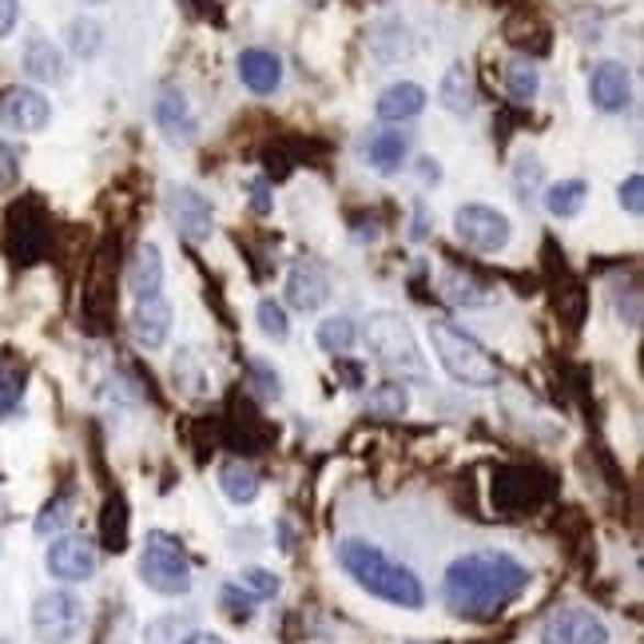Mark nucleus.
Instances as JSON below:
<instances>
[{
  "label": "nucleus",
  "mask_w": 644,
  "mask_h": 644,
  "mask_svg": "<svg viewBox=\"0 0 644 644\" xmlns=\"http://www.w3.org/2000/svg\"><path fill=\"white\" fill-rule=\"evenodd\" d=\"M44 565H48V573H53L56 581L76 585V581H88V577H92L96 565H100V553H96V545L88 537L64 533V537H56L53 545H48Z\"/></svg>",
  "instance_id": "nucleus-10"
},
{
  "label": "nucleus",
  "mask_w": 644,
  "mask_h": 644,
  "mask_svg": "<svg viewBox=\"0 0 644 644\" xmlns=\"http://www.w3.org/2000/svg\"><path fill=\"white\" fill-rule=\"evenodd\" d=\"M219 489H223V498L231 506H251V501L259 498V474L243 462H227V466L219 469Z\"/></svg>",
  "instance_id": "nucleus-23"
},
{
  "label": "nucleus",
  "mask_w": 644,
  "mask_h": 644,
  "mask_svg": "<svg viewBox=\"0 0 644 644\" xmlns=\"http://www.w3.org/2000/svg\"><path fill=\"white\" fill-rule=\"evenodd\" d=\"M167 211H171V223L184 240L191 243H203L211 240V231H215V215H211V203L199 196L196 188H171L167 191Z\"/></svg>",
  "instance_id": "nucleus-11"
},
{
  "label": "nucleus",
  "mask_w": 644,
  "mask_h": 644,
  "mask_svg": "<svg viewBox=\"0 0 644 644\" xmlns=\"http://www.w3.org/2000/svg\"><path fill=\"white\" fill-rule=\"evenodd\" d=\"M442 295H446L454 307H466V311H478V307H489V302L498 299L489 287H481L478 279H469L462 270H446V275H442Z\"/></svg>",
  "instance_id": "nucleus-24"
},
{
  "label": "nucleus",
  "mask_w": 644,
  "mask_h": 644,
  "mask_svg": "<svg viewBox=\"0 0 644 644\" xmlns=\"http://www.w3.org/2000/svg\"><path fill=\"white\" fill-rule=\"evenodd\" d=\"M68 48H73L80 60H92V56L104 48V29L96 21H88V16H76V21L68 24Z\"/></svg>",
  "instance_id": "nucleus-30"
},
{
  "label": "nucleus",
  "mask_w": 644,
  "mask_h": 644,
  "mask_svg": "<svg viewBox=\"0 0 644 644\" xmlns=\"http://www.w3.org/2000/svg\"><path fill=\"white\" fill-rule=\"evenodd\" d=\"M184 644H227L219 633H188L184 636Z\"/></svg>",
  "instance_id": "nucleus-44"
},
{
  "label": "nucleus",
  "mask_w": 644,
  "mask_h": 644,
  "mask_svg": "<svg viewBox=\"0 0 644 644\" xmlns=\"http://www.w3.org/2000/svg\"><path fill=\"white\" fill-rule=\"evenodd\" d=\"M156 127L171 140V144H191L199 132V120L191 112V104L184 100V92H159L156 100Z\"/></svg>",
  "instance_id": "nucleus-15"
},
{
  "label": "nucleus",
  "mask_w": 644,
  "mask_h": 644,
  "mask_svg": "<svg viewBox=\"0 0 644 644\" xmlns=\"http://www.w3.org/2000/svg\"><path fill=\"white\" fill-rule=\"evenodd\" d=\"M506 36H510V44H518V48H530V53H545V48H549V29H545V24L510 21V24H506Z\"/></svg>",
  "instance_id": "nucleus-32"
},
{
  "label": "nucleus",
  "mask_w": 644,
  "mask_h": 644,
  "mask_svg": "<svg viewBox=\"0 0 644 644\" xmlns=\"http://www.w3.org/2000/svg\"><path fill=\"white\" fill-rule=\"evenodd\" d=\"M406 152H410V140L402 132H375L370 144H366V159H370L378 176H395L398 167H402Z\"/></svg>",
  "instance_id": "nucleus-21"
},
{
  "label": "nucleus",
  "mask_w": 644,
  "mask_h": 644,
  "mask_svg": "<svg viewBox=\"0 0 644 644\" xmlns=\"http://www.w3.org/2000/svg\"><path fill=\"white\" fill-rule=\"evenodd\" d=\"M370 53L382 64H398L414 53V41H410V32H406L402 21H382L370 32Z\"/></svg>",
  "instance_id": "nucleus-22"
},
{
  "label": "nucleus",
  "mask_w": 644,
  "mask_h": 644,
  "mask_svg": "<svg viewBox=\"0 0 644 644\" xmlns=\"http://www.w3.org/2000/svg\"><path fill=\"white\" fill-rule=\"evenodd\" d=\"M437 96H442V104L457 115H466L469 108H474V80H469L466 64H449L442 84H437Z\"/></svg>",
  "instance_id": "nucleus-25"
},
{
  "label": "nucleus",
  "mask_w": 644,
  "mask_h": 644,
  "mask_svg": "<svg viewBox=\"0 0 644 644\" xmlns=\"http://www.w3.org/2000/svg\"><path fill=\"white\" fill-rule=\"evenodd\" d=\"M454 231L457 240L466 243V247L481 251V255H493V251L510 247V219L501 215L498 208H486V203H466V208H457L454 215Z\"/></svg>",
  "instance_id": "nucleus-7"
},
{
  "label": "nucleus",
  "mask_w": 644,
  "mask_h": 644,
  "mask_svg": "<svg viewBox=\"0 0 644 644\" xmlns=\"http://www.w3.org/2000/svg\"><path fill=\"white\" fill-rule=\"evenodd\" d=\"M48 247V219L36 199H24L9 211V251L16 263H36Z\"/></svg>",
  "instance_id": "nucleus-9"
},
{
  "label": "nucleus",
  "mask_w": 644,
  "mask_h": 644,
  "mask_svg": "<svg viewBox=\"0 0 644 644\" xmlns=\"http://www.w3.org/2000/svg\"><path fill=\"white\" fill-rule=\"evenodd\" d=\"M629 92H633V84H629V68L621 60H601L592 68L589 100L601 112H624L629 108Z\"/></svg>",
  "instance_id": "nucleus-13"
},
{
  "label": "nucleus",
  "mask_w": 644,
  "mask_h": 644,
  "mask_svg": "<svg viewBox=\"0 0 644 644\" xmlns=\"http://www.w3.org/2000/svg\"><path fill=\"white\" fill-rule=\"evenodd\" d=\"M259 331L267 334V338H275V343H287V334H291V322H287V311H282L275 299H263L259 302Z\"/></svg>",
  "instance_id": "nucleus-34"
},
{
  "label": "nucleus",
  "mask_w": 644,
  "mask_h": 644,
  "mask_svg": "<svg viewBox=\"0 0 644 644\" xmlns=\"http://www.w3.org/2000/svg\"><path fill=\"white\" fill-rule=\"evenodd\" d=\"M176 378H179V386L188 382L191 395H203V386H208V378H203V370H199L196 351H179V358H176Z\"/></svg>",
  "instance_id": "nucleus-37"
},
{
  "label": "nucleus",
  "mask_w": 644,
  "mask_h": 644,
  "mask_svg": "<svg viewBox=\"0 0 644 644\" xmlns=\"http://www.w3.org/2000/svg\"><path fill=\"white\" fill-rule=\"evenodd\" d=\"M88 4H104V0H88Z\"/></svg>",
  "instance_id": "nucleus-47"
},
{
  "label": "nucleus",
  "mask_w": 644,
  "mask_h": 644,
  "mask_svg": "<svg viewBox=\"0 0 644 644\" xmlns=\"http://www.w3.org/2000/svg\"><path fill=\"white\" fill-rule=\"evenodd\" d=\"M88 624V609L73 592H44L41 601L32 604V633L44 644H73Z\"/></svg>",
  "instance_id": "nucleus-6"
},
{
  "label": "nucleus",
  "mask_w": 644,
  "mask_h": 644,
  "mask_svg": "<svg viewBox=\"0 0 644 644\" xmlns=\"http://www.w3.org/2000/svg\"><path fill=\"white\" fill-rule=\"evenodd\" d=\"M240 589H247L255 601H270L275 592L282 589V581L275 577L270 569H259V565H251V569L240 573Z\"/></svg>",
  "instance_id": "nucleus-33"
},
{
  "label": "nucleus",
  "mask_w": 644,
  "mask_h": 644,
  "mask_svg": "<svg viewBox=\"0 0 644 644\" xmlns=\"http://www.w3.org/2000/svg\"><path fill=\"white\" fill-rule=\"evenodd\" d=\"M16 176H21V167H16V147L0 140V188H12Z\"/></svg>",
  "instance_id": "nucleus-41"
},
{
  "label": "nucleus",
  "mask_w": 644,
  "mask_h": 644,
  "mask_svg": "<svg viewBox=\"0 0 644 644\" xmlns=\"http://www.w3.org/2000/svg\"><path fill=\"white\" fill-rule=\"evenodd\" d=\"M251 208L259 211V215H267V211H270V199H267V184H255V188H251Z\"/></svg>",
  "instance_id": "nucleus-43"
},
{
  "label": "nucleus",
  "mask_w": 644,
  "mask_h": 644,
  "mask_svg": "<svg viewBox=\"0 0 644 644\" xmlns=\"http://www.w3.org/2000/svg\"><path fill=\"white\" fill-rule=\"evenodd\" d=\"M240 80L255 96H270L282 84V60L267 48H247L240 53Z\"/></svg>",
  "instance_id": "nucleus-18"
},
{
  "label": "nucleus",
  "mask_w": 644,
  "mask_h": 644,
  "mask_svg": "<svg viewBox=\"0 0 644 644\" xmlns=\"http://www.w3.org/2000/svg\"><path fill=\"white\" fill-rule=\"evenodd\" d=\"M140 581L159 597H184L191 589V562L171 533H147V545L140 553Z\"/></svg>",
  "instance_id": "nucleus-4"
},
{
  "label": "nucleus",
  "mask_w": 644,
  "mask_h": 644,
  "mask_svg": "<svg viewBox=\"0 0 644 644\" xmlns=\"http://www.w3.org/2000/svg\"><path fill=\"white\" fill-rule=\"evenodd\" d=\"M319 346L326 354H351L354 338H358V331H354V319H346V314H334V319H322L319 322Z\"/></svg>",
  "instance_id": "nucleus-28"
},
{
  "label": "nucleus",
  "mask_w": 644,
  "mask_h": 644,
  "mask_svg": "<svg viewBox=\"0 0 644 644\" xmlns=\"http://www.w3.org/2000/svg\"><path fill=\"white\" fill-rule=\"evenodd\" d=\"M132 331H135V343L147 346V351H156V346L167 343V334H171V307H167L164 295L135 302Z\"/></svg>",
  "instance_id": "nucleus-16"
},
{
  "label": "nucleus",
  "mask_w": 644,
  "mask_h": 644,
  "mask_svg": "<svg viewBox=\"0 0 644 644\" xmlns=\"http://www.w3.org/2000/svg\"><path fill=\"white\" fill-rule=\"evenodd\" d=\"M16 16H21L16 0H0V41H4V36L16 29Z\"/></svg>",
  "instance_id": "nucleus-42"
},
{
  "label": "nucleus",
  "mask_w": 644,
  "mask_h": 644,
  "mask_svg": "<svg viewBox=\"0 0 644 644\" xmlns=\"http://www.w3.org/2000/svg\"><path fill=\"white\" fill-rule=\"evenodd\" d=\"M100 541H104V549H112V553L127 549V506H124V498H108L104 518H100Z\"/></svg>",
  "instance_id": "nucleus-27"
},
{
  "label": "nucleus",
  "mask_w": 644,
  "mask_h": 644,
  "mask_svg": "<svg viewBox=\"0 0 644 644\" xmlns=\"http://www.w3.org/2000/svg\"><path fill=\"white\" fill-rule=\"evenodd\" d=\"M506 88H510V96L518 104H530L541 88V76H537V68H533V60H513L510 68H506Z\"/></svg>",
  "instance_id": "nucleus-31"
},
{
  "label": "nucleus",
  "mask_w": 644,
  "mask_h": 644,
  "mask_svg": "<svg viewBox=\"0 0 644 644\" xmlns=\"http://www.w3.org/2000/svg\"><path fill=\"white\" fill-rule=\"evenodd\" d=\"M422 108H426V88H422V84L402 80V84H390V88L378 96L375 112H378V120H386V124H402V120H414Z\"/></svg>",
  "instance_id": "nucleus-17"
},
{
  "label": "nucleus",
  "mask_w": 644,
  "mask_h": 644,
  "mask_svg": "<svg viewBox=\"0 0 644 644\" xmlns=\"http://www.w3.org/2000/svg\"><path fill=\"white\" fill-rule=\"evenodd\" d=\"M430 343H434L442 370H446L454 382L474 386V390H489V386L501 382V370H498V363H493V354H489L469 331H462L457 322H449V319L430 322Z\"/></svg>",
  "instance_id": "nucleus-3"
},
{
  "label": "nucleus",
  "mask_w": 644,
  "mask_h": 644,
  "mask_svg": "<svg viewBox=\"0 0 644 644\" xmlns=\"http://www.w3.org/2000/svg\"><path fill=\"white\" fill-rule=\"evenodd\" d=\"M406 406H410V395H406V386H398V382H382L366 395V410L375 418H402Z\"/></svg>",
  "instance_id": "nucleus-29"
},
{
  "label": "nucleus",
  "mask_w": 644,
  "mask_h": 644,
  "mask_svg": "<svg viewBox=\"0 0 644 644\" xmlns=\"http://www.w3.org/2000/svg\"><path fill=\"white\" fill-rule=\"evenodd\" d=\"M541 644H609V624L592 613V609L565 604V609H553L545 617Z\"/></svg>",
  "instance_id": "nucleus-8"
},
{
  "label": "nucleus",
  "mask_w": 644,
  "mask_h": 644,
  "mask_svg": "<svg viewBox=\"0 0 644 644\" xmlns=\"http://www.w3.org/2000/svg\"><path fill=\"white\" fill-rule=\"evenodd\" d=\"M366 346H370L386 366L422 375V351H418V338L402 314H390V311L370 314V319H366Z\"/></svg>",
  "instance_id": "nucleus-5"
},
{
  "label": "nucleus",
  "mask_w": 644,
  "mask_h": 644,
  "mask_svg": "<svg viewBox=\"0 0 644 644\" xmlns=\"http://www.w3.org/2000/svg\"><path fill=\"white\" fill-rule=\"evenodd\" d=\"M0 120L12 132H44L53 120V104L36 88H9L0 96Z\"/></svg>",
  "instance_id": "nucleus-12"
},
{
  "label": "nucleus",
  "mask_w": 644,
  "mask_h": 644,
  "mask_svg": "<svg viewBox=\"0 0 644 644\" xmlns=\"http://www.w3.org/2000/svg\"><path fill=\"white\" fill-rule=\"evenodd\" d=\"M219 604H223L235 621H247V617L255 613V597H235V585H227V589L219 592Z\"/></svg>",
  "instance_id": "nucleus-39"
},
{
  "label": "nucleus",
  "mask_w": 644,
  "mask_h": 644,
  "mask_svg": "<svg viewBox=\"0 0 644 644\" xmlns=\"http://www.w3.org/2000/svg\"><path fill=\"white\" fill-rule=\"evenodd\" d=\"M533 573L501 549H474L449 562L442 601L462 621H493L530 589Z\"/></svg>",
  "instance_id": "nucleus-1"
},
{
  "label": "nucleus",
  "mask_w": 644,
  "mask_h": 644,
  "mask_svg": "<svg viewBox=\"0 0 644 644\" xmlns=\"http://www.w3.org/2000/svg\"><path fill=\"white\" fill-rule=\"evenodd\" d=\"M331 299V279L319 263H295L291 275H287V302L299 307V311H319L322 302Z\"/></svg>",
  "instance_id": "nucleus-14"
},
{
  "label": "nucleus",
  "mask_w": 644,
  "mask_h": 644,
  "mask_svg": "<svg viewBox=\"0 0 644 644\" xmlns=\"http://www.w3.org/2000/svg\"><path fill=\"white\" fill-rule=\"evenodd\" d=\"M184 4H188V9H208V4H211V0H184Z\"/></svg>",
  "instance_id": "nucleus-46"
},
{
  "label": "nucleus",
  "mask_w": 644,
  "mask_h": 644,
  "mask_svg": "<svg viewBox=\"0 0 644 644\" xmlns=\"http://www.w3.org/2000/svg\"><path fill=\"white\" fill-rule=\"evenodd\" d=\"M621 208L629 211V215H641V211H644V179H641V171H633V176L621 184Z\"/></svg>",
  "instance_id": "nucleus-38"
},
{
  "label": "nucleus",
  "mask_w": 644,
  "mask_h": 644,
  "mask_svg": "<svg viewBox=\"0 0 644 644\" xmlns=\"http://www.w3.org/2000/svg\"><path fill=\"white\" fill-rule=\"evenodd\" d=\"M585 199H589L585 179H562V184H553L549 188L545 208H549V215H557V219H573V215H581Z\"/></svg>",
  "instance_id": "nucleus-26"
},
{
  "label": "nucleus",
  "mask_w": 644,
  "mask_h": 644,
  "mask_svg": "<svg viewBox=\"0 0 644 644\" xmlns=\"http://www.w3.org/2000/svg\"><path fill=\"white\" fill-rule=\"evenodd\" d=\"M127 291L132 299H156L164 291V259H159V247L156 243H144V247L135 251L132 270H127Z\"/></svg>",
  "instance_id": "nucleus-19"
},
{
  "label": "nucleus",
  "mask_w": 644,
  "mask_h": 644,
  "mask_svg": "<svg viewBox=\"0 0 644 644\" xmlns=\"http://www.w3.org/2000/svg\"><path fill=\"white\" fill-rule=\"evenodd\" d=\"M437 176H442V171L434 167V159H422V179H426V184L434 179V184H437Z\"/></svg>",
  "instance_id": "nucleus-45"
},
{
  "label": "nucleus",
  "mask_w": 644,
  "mask_h": 644,
  "mask_svg": "<svg viewBox=\"0 0 644 644\" xmlns=\"http://www.w3.org/2000/svg\"><path fill=\"white\" fill-rule=\"evenodd\" d=\"M24 68H29L32 80H41V84L64 80V56L56 53V44L44 41V36H32V41L24 44Z\"/></svg>",
  "instance_id": "nucleus-20"
},
{
  "label": "nucleus",
  "mask_w": 644,
  "mask_h": 644,
  "mask_svg": "<svg viewBox=\"0 0 644 644\" xmlns=\"http://www.w3.org/2000/svg\"><path fill=\"white\" fill-rule=\"evenodd\" d=\"M188 621H179V617H159V621L147 624V641L144 644H184L188 636Z\"/></svg>",
  "instance_id": "nucleus-36"
},
{
  "label": "nucleus",
  "mask_w": 644,
  "mask_h": 644,
  "mask_svg": "<svg viewBox=\"0 0 644 644\" xmlns=\"http://www.w3.org/2000/svg\"><path fill=\"white\" fill-rule=\"evenodd\" d=\"M338 565L351 577L358 589H366L378 601L395 604V609H422L426 604V585L418 581L414 569L398 565L390 553H382L378 545L363 537H346L338 541Z\"/></svg>",
  "instance_id": "nucleus-2"
},
{
  "label": "nucleus",
  "mask_w": 644,
  "mask_h": 644,
  "mask_svg": "<svg viewBox=\"0 0 644 644\" xmlns=\"http://www.w3.org/2000/svg\"><path fill=\"white\" fill-rule=\"evenodd\" d=\"M68 518H73V498H53L41 510V518H36V533H41V537H48V533L64 530V525H68Z\"/></svg>",
  "instance_id": "nucleus-35"
},
{
  "label": "nucleus",
  "mask_w": 644,
  "mask_h": 644,
  "mask_svg": "<svg viewBox=\"0 0 644 644\" xmlns=\"http://www.w3.org/2000/svg\"><path fill=\"white\" fill-rule=\"evenodd\" d=\"M537 184H541V164L533 156L521 159V164H518V196L530 199V191L537 188Z\"/></svg>",
  "instance_id": "nucleus-40"
}]
</instances>
